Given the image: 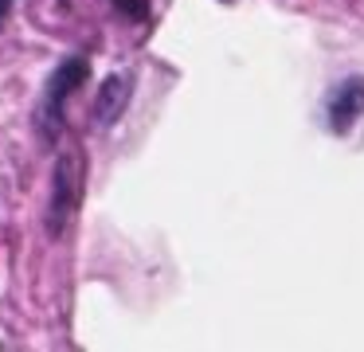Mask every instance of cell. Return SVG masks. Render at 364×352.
Returning a JSON list of instances; mask_svg holds the SVG:
<instances>
[{
  "instance_id": "2",
  "label": "cell",
  "mask_w": 364,
  "mask_h": 352,
  "mask_svg": "<svg viewBox=\"0 0 364 352\" xmlns=\"http://www.w3.org/2000/svg\"><path fill=\"white\" fill-rule=\"evenodd\" d=\"M87 78H90V63L87 59H67V63H59V67L51 70L48 90H43V106H40V114H36L48 141L59 137V129H63V102L71 98Z\"/></svg>"
},
{
  "instance_id": "3",
  "label": "cell",
  "mask_w": 364,
  "mask_h": 352,
  "mask_svg": "<svg viewBox=\"0 0 364 352\" xmlns=\"http://www.w3.org/2000/svg\"><path fill=\"white\" fill-rule=\"evenodd\" d=\"M360 114H364V78H345V82L329 94V129L348 133Z\"/></svg>"
},
{
  "instance_id": "4",
  "label": "cell",
  "mask_w": 364,
  "mask_h": 352,
  "mask_svg": "<svg viewBox=\"0 0 364 352\" xmlns=\"http://www.w3.org/2000/svg\"><path fill=\"white\" fill-rule=\"evenodd\" d=\"M129 106V78L126 75H110L102 86H98V98H95V125H114L122 117V110Z\"/></svg>"
},
{
  "instance_id": "5",
  "label": "cell",
  "mask_w": 364,
  "mask_h": 352,
  "mask_svg": "<svg viewBox=\"0 0 364 352\" xmlns=\"http://www.w3.org/2000/svg\"><path fill=\"white\" fill-rule=\"evenodd\" d=\"M110 4L129 20H149V0H110Z\"/></svg>"
},
{
  "instance_id": "6",
  "label": "cell",
  "mask_w": 364,
  "mask_h": 352,
  "mask_svg": "<svg viewBox=\"0 0 364 352\" xmlns=\"http://www.w3.org/2000/svg\"><path fill=\"white\" fill-rule=\"evenodd\" d=\"M9 8H12V0H0V23H4V16H9Z\"/></svg>"
},
{
  "instance_id": "1",
  "label": "cell",
  "mask_w": 364,
  "mask_h": 352,
  "mask_svg": "<svg viewBox=\"0 0 364 352\" xmlns=\"http://www.w3.org/2000/svg\"><path fill=\"white\" fill-rule=\"evenodd\" d=\"M82 176H87V169H82V153H63L55 161V176H51V203H48V231L51 239H59V235L67 231V223H71L75 208H79L82 200Z\"/></svg>"
}]
</instances>
